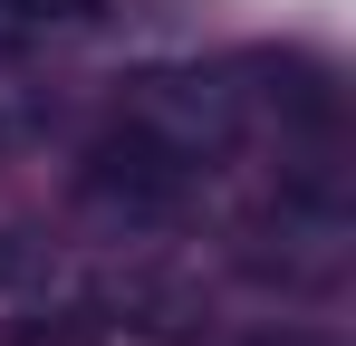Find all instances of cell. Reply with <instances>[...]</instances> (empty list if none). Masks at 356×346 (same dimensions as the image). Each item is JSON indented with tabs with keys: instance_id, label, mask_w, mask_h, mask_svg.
<instances>
[{
	"instance_id": "cell-3",
	"label": "cell",
	"mask_w": 356,
	"mask_h": 346,
	"mask_svg": "<svg viewBox=\"0 0 356 346\" xmlns=\"http://www.w3.org/2000/svg\"><path fill=\"white\" fill-rule=\"evenodd\" d=\"M0 346H116V318L97 298H49V308L0 318Z\"/></svg>"
},
{
	"instance_id": "cell-7",
	"label": "cell",
	"mask_w": 356,
	"mask_h": 346,
	"mask_svg": "<svg viewBox=\"0 0 356 346\" xmlns=\"http://www.w3.org/2000/svg\"><path fill=\"white\" fill-rule=\"evenodd\" d=\"M19 39H29V29H19V19H10V10H0V67H10V58H19Z\"/></svg>"
},
{
	"instance_id": "cell-1",
	"label": "cell",
	"mask_w": 356,
	"mask_h": 346,
	"mask_svg": "<svg viewBox=\"0 0 356 346\" xmlns=\"http://www.w3.org/2000/svg\"><path fill=\"white\" fill-rule=\"evenodd\" d=\"M125 125H145L154 145H174L193 173L232 164L241 145H250V115H241V87L222 77V67H135L116 97Z\"/></svg>"
},
{
	"instance_id": "cell-4",
	"label": "cell",
	"mask_w": 356,
	"mask_h": 346,
	"mask_svg": "<svg viewBox=\"0 0 356 346\" xmlns=\"http://www.w3.org/2000/svg\"><path fill=\"white\" fill-rule=\"evenodd\" d=\"M116 308L145 327V337H193L202 288H193V279H164V270H125V279H116Z\"/></svg>"
},
{
	"instance_id": "cell-5",
	"label": "cell",
	"mask_w": 356,
	"mask_h": 346,
	"mask_svg": "<svg viewBox=\"0 0 356 346\" xmlns=\"http://www.w3.org/2000/svg\"><path fill=\"white\" fill-rule=\"evenodd\" d=\"M49 270H58V240H49V231L0 222V288H39Z\"/></svg>"
},
{
	"instance_id": "cell-6",
	"label": "cell",
	"mask_w": 356,
	"mask_h": 346,
	"mask_svg": "<svg viewBox=\"0 0 356 346\" xmlns=\"http://www.w3.org/2000/svg\"><path fill=\"white\" fill-rule=\"evenodd\" d=\"M19 29H87V19H106V0H0Z\"/></svg>"
},
{
	"instance_id": "cell-2",
	"label": "cell",
	"mask_w": 356,
	"mask_h": 346,
	"mask_svg": "<svg viewBox=\"0 0 356 346\" xmlns=\"http://www.w3.org/2000/svg\"><path fill=\"white\" fill-rule=\"evenodd\" d=\"M193 183H202V173L183 164L174 145H154L145 125H125V115H116V135H97V145L77 154V202H87L97 222H125V231L174 222L183 202H193Z\"/></svg>"
}]
</instances>
